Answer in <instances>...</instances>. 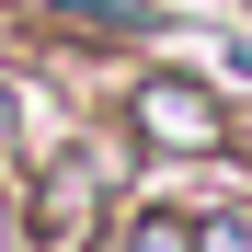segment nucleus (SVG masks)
Here are the masks:
<instances>
[{"instance_id":"nucleus-1","label":"nucleus","mask_w":252,"mask_h":252,"mask_svg":"<svg viewBox=\"0 0 252 252\" xmlns=\"http://www.w3.org/2000/svg\"><path fill=\"white\" fill-rule=\"evenodd\" d=\"M138 126L160 149H218V103H195L184 80H149V92H138Z\"/></svg>"},{"instance_id":"nucleus-2","label":"nucleus","mask_w":252,"mask_h":252,"mask_svg":"<svg viewBox=\"0 0 252 252\" xmlns=\"http://www.w3.org/2000/svg\"><path fill=\"white\" fill-rule=\"evenodd\" d=\"M126 252H195V229H184V218H138V229H126Z\"/></svg>"},{"instance_id":"nucleus-3","label":"nucleus","mask_w":252,"mask_h":252,"mask_svg":"<svg viewBox=\"0 0 252 252\" xmlns=\"http://www.w3.org/2000/svg\"><path fill=\"white\" fill-rule=\"evenodd\" d=\"M0 138H12V103H0Z\"/></svg>"},{"instance_id":"nucleus-4","label":"nucleus","mask_w":252,"mask_h":252,"mask_svg":"<svg viewBox=\"0 0 252 252\" xmlns=\"http://www.w3.org/2000/svg\"><path fill=\"white\" fill-rule=\"evenodd\" d=\"M0 252H12V218H0Z\"/></svg>"}]
</instances>
